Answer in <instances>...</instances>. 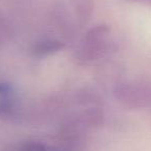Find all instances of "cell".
<instances>
[{"mask_svg": "<svg viewBox=\"0 0 151 151\" xmlns=\"http://www.w3.org/2000/svg\"><path fill=\"white\" fill-rule=\"evenodd\" d=\"M110 30L107 26L100 25L91 29L82 40L77 57L83 63L90 62L102 55L107 47Z\"/></svg>", "mask_w": 151, "mask_h": 151, "instance_id": "1", "label": "cell"}, {"mask_svg": "<svg viewBox=\"0 0 151 151\" xmlns=\"http://www.w3.org/2000/svg\"><path fill=\"white\" fill-rule=\"evenodd\" d=\"M17 93L8 83H0V116L9 114L16 107Z\"/></svg>", "mask_w": 151, "mask_h": 151, "instance_id": "2", "label": "cell"}, {"mask_svg": "<svg viewBox=\"0 0 151 151\" xmlns=\"http://www.w3.org/2000/svg\"><path fill=\"white\" fill-rule=\"evenodd\" d=\"M63 47V44L60 42H55V40H46V42H40L37 44L35 49V52L39 55H45L50 53H54L56 51L60 50Z\"/></svg>", "mask_w": 151, "mask_h": 151, "instance_id": "3", "label": "cell"}, {"mask_svg": "<svg viewBox=\"0 0 151 151\" xmlns=\"http://www.w3.org/2000/svg\"><path fill=\"white\" fill-rule=\"evenodd\" d=\"M21 151H58L39 142H29L22 146Z\"/></svg>", "mask_w": 151, "mask_h": 151, "instance_id": "4", "label": "cell"}]
</instances>
